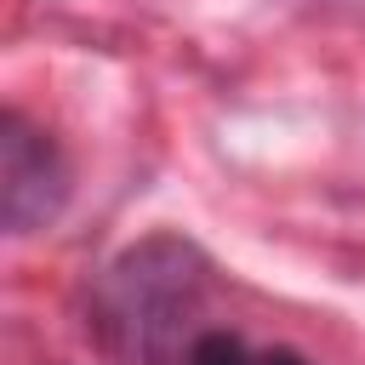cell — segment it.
<instances>
[{
    "label": "cell",
    "mask_w": 365,
    "mask_h": 365,
    "mask_svg": "<svg viewBox=\"0 0 365 365\" xmlns=\"http://www.w3.org/2000/svg\"><path fill=\"white\" fill-rule=\"evenodd\" d=\"M188 365H314V359L297 354V348H262V342H251V336H240V331L211 325V331L194 342Z\"/></svg>",
    "instance_id": "3957f363"
},
{
    "label": "cell",
    "mask_w": 365,
    "mask_h": 365,
    "mask_svg": "<svg viewBox=\"0 0 365 365\" xmlns=\"http://www.w3.org/2000/svg\"><path fill=\"white\" fill-rule=\"evenodd\" d=\"M74 200V165L57 148V137L29 120L23 108L0 114V222L11 240L57 228V217Z\"/></svg>",
    "instance_id": "7a4b0ae2"
},
{
    "label": "cell",
    "mask_w": 365,
    "mask_h": 365,
    "mask_svg": "<svg viewBox=\"0 0 365 365\" xmlns=\"http://www.w3.org/2000/svg\"><path fill=\"white\" fill-rule=\"evenodd\" d=\"M211 302V257L188 234L120 245L86 291V336L108 365H188Z\"/></svg>",
    "instance_id": "6da1fadb"
}]
</instances>
